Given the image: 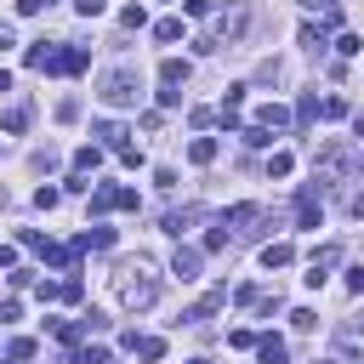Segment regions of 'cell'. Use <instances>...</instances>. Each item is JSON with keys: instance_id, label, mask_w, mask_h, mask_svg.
I'll return each instance as SVG.
<instances>
[{"instance_id": "50", "label": "cell", "mask_w": 364, "mask_h": 364, "mask_svg": "<svg viewBox=\"0 0 364 364\" xmlns=\"http://www.w3.org/2000/svg\"><path fill=\"white\" fill-rule=\"evenodd\" d=\"M353 131H358V136H364V114H358V119H353Z\"/></svg>"}, {"instance_id": "35", "label": "cell", "mask_w": 364, "mask_h": 364, "mask_svg": "<svg viewBox=\"0 0 364 364\" xmlns=\"http://www.w3.org/2000/svg\"><path fill=\"white\" fill-rule=\"evenodd\" d=\"M57 119H63V125L80 119V97H63V102H57Z\"/></svg>"}, {"instance_id": "43", "label": "cell", "mask_w": 364, "mask_h": 364, "mask_svg": "<svg viewBox=\"0 0 364 364\" xmlns=\"http://www.w3.org/2000/svg\"><path fill=\"white\" fill-rule=\"evenodd\" d=\"M102 6H108V0H74V11H80V17H102Z\"/></svg>"}, {"instance_id": "45", "label": "cell", "mask_w": 364, "mask_h": 364, "mask_svg": "<svg viewBox=\"0 0 364 364\" xmlns=\"http://www.w3.org/2000/svg\"><path fill=\"white\" fill-rule=\"evenodd\" d=\"M347 290H353V296H364V267H353V273H347Z\"/></svg>"}, {"instance_id": "19", "label": "cell", "mask_w": 364, "mask_h": 364, "mask_svg": "<svg viewBox=\"0 0 364 364\" xmlns=\"http://www.w3.org/2000/svg\"><path fill=\"white\" fill-rule=\"evenodd\" d=\"M188 159H193V165H210V159H216V136H193V142H188Z\"/></svg>"}, {"instance_id": "8", "label": "cell", "mask_w": 364, "mask_h": 364, "mask_svg": "<svg viewBox=\"0 0 364 364\" xmlns=\"http://www.w3.org/2000/svg\"><path fill=\"white\" fill-rule=\"evenodd\" d=\"M199 262H205V250H193V245H176V256H171V273H176L182 284H193V279H199Z\"/></svg>"}, {"instance_id": "1", "label": "cell", "mask_w": 364, "mask_h": 364, "mask_svg": "<svg viewBox=\"0 0 364 364\" xmlns=\"http://www.w3.org/2000/svg\"><path fill=\"white\" fill-rule=\"evenodd\" d=\"M114 290H119V307H131V313L154 307V301H159V273H154V262H148V256L125 262L119 279H114Z\"/></svg>"}, {"instance_id": "22", "label": "cell", "mask_w": 364, "mask_h": 364, "mask_svg": "<svg viewBox=\"0 0 364 364\" xmlns=\"http://www.w3.org/2000/svg\"><path fill=\"white\" fill-rule=\"evenodd\" d=\"M97 165H102V142H91V148H80V154H74V171H80V176H85V171H97Z\"/></svg>"}, {"instance_id": "7", "label": "cell", "mask_w": 364, "mask_h": 364, "mask_svg": "<svg viewBox=\"0 0 364 364\" xmlns=\"http://www.w3.org/2000/svg\"><path fill=\"white\" fill-rule=\"evenodd\" d=\"M216 307H228V284H210V290L199 296V307H188V313H182V324H205Z\"/></svg>"}, {"instance_id": "49", "label": "cell", "mask_w": 364, "mask_h": 364, "mask_svg": "<svg viewBox=\"0 0 364 364\" xmlns=\"http://www.w3.org/2000/svg\"><path fill=\"white\" fill-rule=\"evenodd\" d=\"M353 216H364V193H353Z\"/></svg>"}, {"instance_id": "31", "label": "cell", "mask_w": 364, "mask_h": 364, "mask_svg": "<svg viewBox=\"0 0 364 364\" xmlns=\"http://www.w3.org/2000/svg\"><path fill=\"white\" fill-rule=\"evenodd\" d=\"M91 210H97V216H102V210H114V188H108V182L91 193Z\"/></svg>"}, {"instance_id": "39", "label": "cell", "mask_w": 364, "mask_h": 364, "mask_svg": "<svg viewBox=\"0 0 364 364\" xmlns=\"http://www.w3.org/2000/svg\"><path fill=\"white\" fill-rule=\"evenodd\" d=\"M57 199H63V188H40V193H34V205H40V210H51Z\"/></svg>"}, {"instance_id": "44", "label": "cell", "mask_w": 364, "mask_h": 364, "mask_svg": "<svg viewBox=\"0 0 364 364\" xmlns=\"http://www.w3.org/2000/svg\"><path fill=\"white\" fill-rule=\"evenodd\" d=\"M11 267H17V250H11V245H0V273H11Z\"/></svg>"}, {"instance_id": "42", "label": "cell", "mask_w": 364, "mask_h": 364, "mask_svg": "<svg viewBox=\"0 0 364 364\" xmlns=\"http://www.w3.org/2000/svg\"><path fill=\"white\" fill-rule=\"evenodd\" d=\"M228 347H256V330H228Z\"/></svg>"}, {"instance_id": "55", "label": "cell", "mask_w": 364, "mask_h": 364, "mask_svg": "<svg viewBox=\"0 0 364 364\" xmlns=\"http://www.w3.org/2000/svg\"><path fill=\"white\" fill-rule=\"evenodd\" d=\"M358 165H364V159H358Z\"/></svg>"}, {"instance_id": "17", "label": "cell", "mask_w": 364, "mask_h": 364, "mask_svg": "<svg viewBox=\"0 0 364 364\" xmlns=\"http://www.w3.org/2000/svg\"><path fill=\"white\" fill-rule=\"evenodd\" d=\"M290 262H296L290 245H262V267H267V273H273V267H290Z\"/></svg>"}, {"instance_id": "26", "label": "cell", "mask_w": 364, "mask_h": 364, "mask_svg": "<svg viewBox=\"0 0 364 364\" xmlns=\"http://www.w3.org/2000/svg\"><path fill=\"white\" fill-rule=\"evenodd\" d=\"M301 46H307V51H324L330 40H324V28H318V23H301Z\"/></svg>"}, {"instance_id": "15", "label": "cell", "mask_w": 364, "mask_h": 364, "mask_svg": "<svg viewBox=\"0 0 364 364\" xmlns=\"http://www.w3.org/2000/svg\"><path fill=\"white\" fill-rule=\"evenodd\" d=\"M199 216H205L199 205H182V210H171V216H165V233H176V239H182V233H188V228H193Z\"/></svg>"}, {"instance_id": "48", "label": "cell", "mask_w": 364, "mask_h": 364, "mask_svg": "<svg viewBox=\"0 0 364 364\" xmlns=\"http://www.w3.org/2000/svg\"><path fill=\"white\" fill-rule=\"evenodd\" d=\"M318 6H324V11H336L341 0H307V11H318Z\"/></svg>"}, {"instance_id": "4", "label": "cell", "mask_w": 364, "mask_h": 364, "mask_svg": "<svg viewBox=\"0 0 364 364\" xmlns=\"http://www.w3.org/2000/svg\"><path fill=\"white\" fill-rule=\"evenodd\" d=\"M210 23H216V40L233 46V40L250 28V11H245V6H222V11H210Z\"/></svg>"}, {"instance_id": "53", "label": "cell", "mask_w": 364, "mask_h": 364, "mask_svg": "<svg viewBox=\"0 0 364 364\" xmlns=\"http://www.w3.org/2000/svg\"><path fill=\"white\" fill-rule=\"evenodd\" d=\"M46 6H51V0H46Z\"/></svg>"}, {"instance_id": "20", "label": "cell", "mask_w": 364, "mask_h": 364, "mask_svg": "<svg viewBox=\"0 0 364 364\" xmlns=\"http://www.w3.org/2000/svg\"><path fill=\"white\" fill-rule=\"evenodd\" d=\"M336 341H341V347H358V341H364V313L347 318V324H336Z\"/></svg>"}, {"instance_id": "10", "label": "cell", "mask_w": 364, "mask_h": 364, "mask_svg": "<svg viewBox=\"0 0 364 364\" xmlns=\"http://www.w3.org/2000/svg\"><path fill=\"white\" fill-rule=\"evenodd\" d=\"M85 68H91V51H85V46H63L51 74H85Z\"/></svg>"}, {"instance_id": "30", "label": "cell", "mask_w": 364, "mask_h": 364, "mask_svg": "<svg viewBox=\"0 0 364 364\" xmlns=\"http://www.w3.org/2000/svg\"><path fill=\"white\" fill-rule=\"evenodd\" d=\"M290 165H296L290 154H267V176H290Z\"/></svg>"}, {"instance_id": "47", "label": "cell", "mask_w": 364, "mask_h": 364, "mask_svg": "<svg viewBox=\"0 0 364 364\" xmlns=\"http://www.w3.org/2000/svg\"><path fill=\"white\" fill-rule=\"evenodd\" d=\"M6 46H17V34H11V23H0V51H6Z\"/></svg>"}, {"instance_id": "13", "label": "cell", "mask_w": 364, "mask_h": 364, "mask_svg": "<svg viewBox=\"0 0 364 364\" xmlns=\"http://www.w3.org/2000/svg\"><path fill=\"white\" fill-rule=\"evenodd\" d=\"M256 125H267V131H284V125H290V108H284V102H262V108H256Z\"/></svg>"}, {"instance_id": "9", "label": "cell", "mask_w": 364, "mask_h": 364, "mask_svg": "<svg viewBox=\"0 0 364 364\" xmlns=\"http://www.w3.org/2000/svg\"><path fill=\"white\" fill-rule=\"evenodd\" d=\"M119 347H125V353H136V358H148V364H154V358H165V341H159V336H136V330H125V341H119Z\"/></svg>"}, {"instance_id": "52", "label": "cell", "mask_w": 364, "mask_h": 364, "mask_svg": "<svg viewBox=\"0 0 364 364\" xmlns=\"http://www.w3.org/2000/svg\"><path fill=\"white\" fill-rule=\"evenodd\" d=\"M318 364H336V358H318Z\"/></svg>"}, {"instance_id": "14", "label": "cell", "mask_w": 364, "mask_h": 364, "mask_svg": "<svg viewBox=\"0 0 364 364\" xmlns=\"http://www.w3.org/2000/svg\"><path fill=\"white\" fill-rule=\"evenodd\" d=\"M91 136H97L102 148H125V125H119V119H97V125H91Z\"/></svg>"}, {"instance_id": "3", "label": "cell", "mask_w": 364, "mask_h": 364, "mask_svg": "<svg viewBox=\"0 0 364 364\" xmlns=\"http://www.w3.org/2000/svg\"><path fill=\"white\" fill-rule=\"evenodd\" d=\"M267 222H273V216H267L262 205H233V210L222 216V228H233V239H262Z\"/></svg>"}, {"instance_id": "23", "label": "cell", "mask_w": 364, "mask_h": 364, "mask_svg": "<svg viewBox=\"0 0 364 364\" xmlns=\"http://www.w3.org/2000/svg\"><path fill=\"white\" fill-rule=\"evenodd\" d=\"M6 358H11V364H28V358H34V341H28V336H11V341H6Z\"/></svg>"}, {"instance_id": "37", "label": "cell", "mask_w": 364, "mask_h": 364, "mask_svg": "<svg viewBox=\"0 0 364 364\" xmlns=\"http://www.w3.org/2000/svg\"><path fill=\"white\" fill-rule=\"evenodd\" d=\"M256 296H262L256 284H239V290H233V307H256Z\"/></svg>"}, {"instance_id": "51", "label": "cell", "mask_w": 364, "mask_h": 364, "mask_svg": "<svg viewBox=\"0 0 364 364\" xmlns=\"http://www.w3.org/2000/svg\"><path fill=\"white\" fill-rule=\"evenodd\" d=\"M188 364H205V358H188Z\"/></svg>"}, {"instance_id": "46", "label": "cell", "mask_w": 364, "mask_h": 364, "mask_svg": "<svg viewBox=\"0 0 364 364\" xmlns=\"http://www.w3.org/2000/svg\"><path fill=\"white\" fill-rule=\"evenodd\" d=\"M17 11H23V17H34V11H46V0H17Z\"/></svg>"}, {"instance_id": "38", "label": "cell", "mask_w": 364, "mask_h": 364, "mask_svg": "<svg viewBox=\"0 0 364 364\" xmlns=\"http://www.w3.org/2000/svg\"><path fill=\"white\" fill-rule=\"evenodd\" d=\"M245 91H250V85H228V97H222V108H245Z\"/></svg>"}, {"instance_id": "24", "label": "cell", "mask_w": 364, "mask_h": 364, "mask_svg": "<svg viewBox=\"0 0 364 364\" xmlns=\"http://www.w3.org/2000/svg\"><path fill=\"white\" fill-rule=\"evenodd\" d=\"M154 40H159V46H176V40H182V23H176V17L154 23Z\"/></svg>"}, {"instance_id": "25", "label": "cell", "mask_w": 364, "mask_h": 364, "mask_svg": "<svg viewBox=\"0 0 364 364\" xmlns=\"http://www.w3.org/2000/svg\"><path fill=\"white\" fill-rule=\"evenodd\" d=\"M119 28H131V34L148 28V11H142V6H125V11H119Z\"/></svg>"}, {"instance_id": "40", "label": "cell", "mask_w": 364, "mask_h": 364, "mask_svg": "<svg viewBox=\"0 0 364 364\" xmlns=\"http://www.w3.org/2000/svg\"><path fill=\"white\" fill-rule=\"evenodd\" d=\"M80 324H85V336H91V330H108V313H97V307H91V313H85Z\"/></svg>"}, {"instance_id": "21", "label": "cell", "mask_w": 364, "mask_h": 364, "mask_svg": "<svg viewBox=\"0 0 364 364\" xmlns=\"http://www.w3.org/2000/svg\"><path fill=\"white\" fill-rule=\"evenodd\" d=\"M239 136H245V148H267V142H273V131H267V125H256V119H250V125H239Z\"/></svg>"}, {"instance_id": "27", "label": "cell", "mask_w": 364, "mask_h": 364, "mask_svg": "<svg viewBox=\"0 0 364 364\" xmlns=\"http://www.w3.org/2000/svg\"><path fill=\"white\" fill-rule=\"evenodd\" d=\"M199 250H205V256H216V250H228V228H222V222H216V228H210V233H205V245H199Z\"/></svg>"}, {"instance_id": "34", "label": "cell", "mask_w": 364, "mask_h": 364, "mask_svg": "<svg viewBox=\"0 0 364 364\" xmlns=\"http://www.w3.org/2000/svg\"><path fill=\"white\" fill-rule=\"evenodd\" d=\"M336 51H341V57H358V51H364V40H358V34H341V40H336Z\"/></svg>"}, {"instance_id": "11", "label": "cell", "mask_w": 364, "mask_h": 364, "mask_svg": "<svg viewBox=\"0 0 364 364\" xmlns=\"http://www.w3.org/2000/svg\"><path fill=\"white\" fill-rule=\"evenodd\" d=\"M57 51H63V46H46V40H40V46H28L23 63H28L34 74H51V68H57Z\"/></svg>"}, {"instance_id": "28", "label": "cell", "mask_w": 364, "mask_h": 364, "mask_svg": "<svg viewBox=\"0 0 364 364\" xmlns=\"http://www.w3.org/2000/svg\"><path fill=\"white\" fill-rule=\"evenodd\" d=\"M68 364H108V347H80L68 353Z\"/></svg>"}, {"instance_id": "36", "label": "cell", "mask_w": 364, "mask_h": 364, "mask_svg": "<svg viewBox=\"0 0 364 364\" xmlns=\"http://www.w3.org/2000/svg\"><path fill=\"white\" fill-rule=\"evenodd\" d=\"M114 154H119V165H125V171H136V165H142V148H131V142H125V148H114Z\"/></svg>"}, {"instance_id": "18", "label": "cell", "mask_w": 364, "mask_h": 364, "mask_svg": "<svg viewBox=\"0 0 364 364\" xmlns=\"http://www.w3.org/2000/svg\"><path fill=\"white\" fill-rule=\"evenodd\" d=\"M182 80H188V63L182 57H165L159 63V85H182Z\"/></svg>"}, {"instance_id": "41", "label": "cell", "mask_w": 364, "mask_h": 364, "mask_svg": "<svg viewBox=\"0 0 364 364\" xmlns=\"http://www.w3.org/2000/svg\"><path fill=\"white\" fill-rule=\"evenodd\" d=\"M290 324H296V330H313V324H318V313H307V307H296V313H290Z\"/></svg>"}, {"instance_id": "54", "label": "cell", "mask_w": 364, "mask_h": 364, "mask_svg": "<svg viewBox=\"0 0 364 364\" xmlns=\"http://www.w3.org/2000/svg\"><path fill=\"white\" fill-rule=\"evenodd\" d=\"M358 364H364V358H358Z\"/></svg>"}, {"instance_id": "33", "label": "cell", "mask_w": 364, "mask_h": 364, "mask_svg": "<svg viewBox=\"0 0 364 364\" xmlns=\"http://www.w3.org/2000/svg\"><path fill=\"white\" fill-rule=\"evenodd\" d=\"M279 307H284V296H279V290H273V296H256V313H262V318H273Z\"/></svg>"}, {"instance_id": "16", "label": "cell", "mask_w": 364, "mask_h": 364, "mask_svg": "<svg viewBox=\"0 0 364 364\" xmlns=\"http://www.w3.org/2000/svg\"><path fill=\"white\" fill-rule=\"evenodd\" d=\"M256 358H262V364H284V358H290V347H284L279 336H256Z\"/></svg>"}, {"instance_id": "12", "label": "cell", "mask_w": 364, "mask_h": 364, "mask_svg": "<svg viewBox=\"0 0 364 364\" xmlns=\"http://www.w3.org/2000/svg\"><path fill=\"white\" fill-rule=\"evenodd\" d=\"M28 119H34V108H28V102H11V108L0 114V131H11V136H23V131H28Z\"/></svg>"}, {"instance_id": "32", "label": "cell", "mask_w": 364, "mask_h": 364, "mask_svg": "<svg viewBox=\"0 0 364 364\" xmlns=\"http://www.w3.org/2000/svg\"><path fill=\"white\" fill-rule=\"evenodd\" d=\"M142 199H136V188H114V210H136Z\"/></svg>"}, {"instance_id": "29", "label": "cell", "mask_w": 364, "mask_h": 364, "mask_svg": "<svg viewBox=\"0 0 364 364\" xmlns=\"http://www.w3.org/2000/svg\"><path fill=\"white\" fill-rule=\"evenodd\" d=\"M313 119H318V97H301L296 102V125H313Z\"/></svg>"}, {"instance_id": "6", "label": "cell", "mask_w": 364, "mask_h": 364, "mask_svg": "<svg viewBox=\"0 0 364 364\" xmlns=\"http://www.w3.org/2000/svg\"><path fill=\"white\" fill-rule=\"evenodd\" d=\"M318 182H301V193H296V228H318Z\"/></svg>"}, {"instance_id": "5", "label": "cell", "mask_w": 364, "mask_h": 364, "mask_svg": "<svg viewBox=\"0 0 364 364\" xmlns=\"http://www.w3.org/2000/svg\"><path fill=\"white\" fill-rule=\"evenodd\" d=\"M341 262V245H313V256H307V284L318 290L324 279H330V267Z\"/></svg>"}, {"instance_id": "2", "label": "cell", "mask_w": 364, "mask_h": 364, "mask_svg": "<svg viewBox=\"0 0 364 364\" xmlns=\"http://www.w3.org/2000/svg\"><path fill=\"white\" fill-rule=\"evenodd\" d=\"M108 108H136L142 102V85H136V74L131 68H114V74H102V91H97Z\"/></svg>"}]
</instances>
